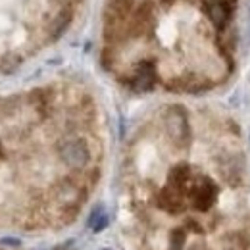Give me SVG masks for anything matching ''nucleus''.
Segmentation results:
<instances>
[{
	"label": "nucleus",
	"instance_id": "f03ea898",
	"mask_svg": "<svg viewBox=\"0 0 250 250\" xmlns=\"http://www.w3.org/2000/svg\"><path fill=\"white\" fill-rule=\"evenodd\" d=\"M164 129L166 135L169 137L171 143L177 146H188L192 133H190V124H188L187 112L179 106H169L164 114Z\"/></svg>",
	"mask_w": 250,
	"mask_h": 250
},
{
	"label": "nucleus",
	"instance_id": "20e7f679",
	"mask_svg": "<svg viewBox=\"0 0 250 250\" xmlns=\"http://www.w3.org/2000/svg\"><path fill=\"white\" fill-rule=\"evenodd\" d=\"M106 225H108V216L102 212V214L98 216V219L93 223V231H94V233H100V231H102Z\"/></svg>",
	"mask_w": 250,
	"mask_h": 250
},
{
	"label": "nucleus",
	"instance_id": "f257e3e1",
	"mask_svg": "<svg viewBox=\"0 0 250 250\" xmlns=\"http://www.w3.org/2000/svg\"><path fill=\"white\" fill-rule=\"evenodd\" d=\"M56 154L63 166L73 171H89L91 169L89 164L93 160V150L83 137H73V135L62 137L56 145Z\"/></svg>",
	"mask_w": 250,
	"mask_h": 250
},
{
	"label": "nucleus",
	"instance_id": "423d86ee",
	"mask_svg": "<svg viewBox=\"0 0 250 250\" xmlns=\"http://www.w3.org/2000/svg\"><path fill=\"white\" fill-rule=\"evenodd\" d=\"M54 250H71V243H65V245H60V247H56Z\"/></svg>",
	"mask_w": 250,
	"mask_h": 250
},
{
	"label": "nucleus",
	"instance_id": "39448f33",
	"mask_svg": "<svg viewBox=\"0 0 250 250\" xmlns=\"http://www.w3.org/2000/svg\"><path fill=\"white\" fill-rule=\"evenodd\" d=\"M0 245H8V247H20L21 243H20L18 239H12V237H6V239H2V241H0Z\"/></svg>",
	"mask_w": 250,
	"mask_h": 250
},
{
	"label": "nucleus",
	"instance_id": "0eeeda50",
	"mask_svg": "<svg viewBox=\"0 0 250 250\" xmlns=\"http://www.w3.org/2000/svg\"><path fill=\"white\" fill-rule=\"evenodd\" d=\"M192 250H198V249H192Z\"/></svg>",
	"mask_w": 250,
	"mask_h": 250
},
{
	"label": "nucleus",
	"instance_id": "6e6552de",
	"mask_svg": "<svg viewBox=\"0 0 250 250\" xmlns=\"http://www.w3.org/2000/svg\"><path fill=\"white\" fill-rule=\"evenodd\" d=\"M104 250H108V249H104Z\"/></svg>",
	"mask_w": 250,
	"mask_h": 250
},
{
	"label": "nucleus",
	"instance_id": "7ed1b4c3",
	"mask_svg": "<svg viewBox=\"0 0 250 250\" xmlns=\"http://www.w3.org/2000/svg\"><path fill=\"white\" fill-rule=\"evenodd\" d=\"M202 16H204V20H206L212 27H216L218 31H225L233 14H231L223 4L214 2V0H208V2L202 6Z\"/></svg>",
	"mask_w": 250,
	"mask_h": 250
}]
</instances>
